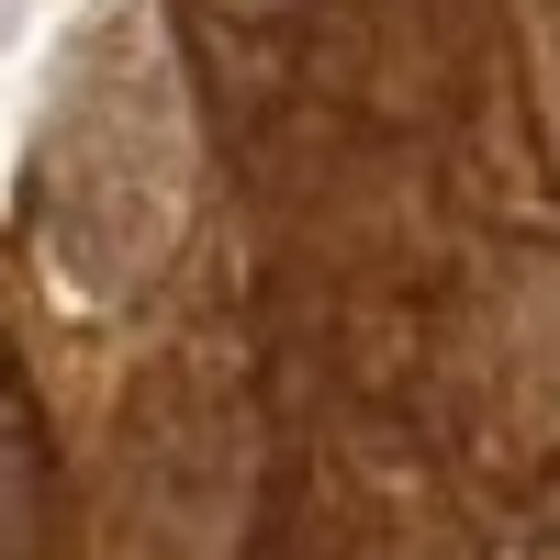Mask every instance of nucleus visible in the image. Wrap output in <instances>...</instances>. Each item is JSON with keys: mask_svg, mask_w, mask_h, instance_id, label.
<instances>
[{"mask_svg": "<svg viewBox=\"0 0 560 560\" xmlns=\"http://www.w3.org/2000/svg\"><path fill=\"white\" fill-rule=\"evenodd\" d=\"M179 191H191V113L158 57L147 23H102L57 68L34 124V224L79 292H135L168 236H179Z\"/></svg>", "mask_w": 560, "mask_h": 560, "instance_id": "obj_1", "label": "nucleus"}, {"mask_svg": "<svg viewBox=\"0 0 560 560\" xmlns=\"http://www.w3.org/2000/svg\"><path fill=\"white\" fill-rule=\"evenodd\" d=\"M549 113H560V0H549Z\"/></svg>", "mask_w": 560, "mask_h": 560, "instance_id": "obj_2", "label": "nucleus"}, {"mask_svg": "<svg viewBox=\"0 0 560 560\" xmlns=\"http://www.w3.org/2000/svg\"><path fill=\"white\" fill-rule=\"evenodd\" d=\"M12 23H23V0H0V34H12Z\"/></svg>", "mask_w": 560, "mask_h": 560, "instance_id": "obj_3", "label": "nucleus"}]
</instances>
